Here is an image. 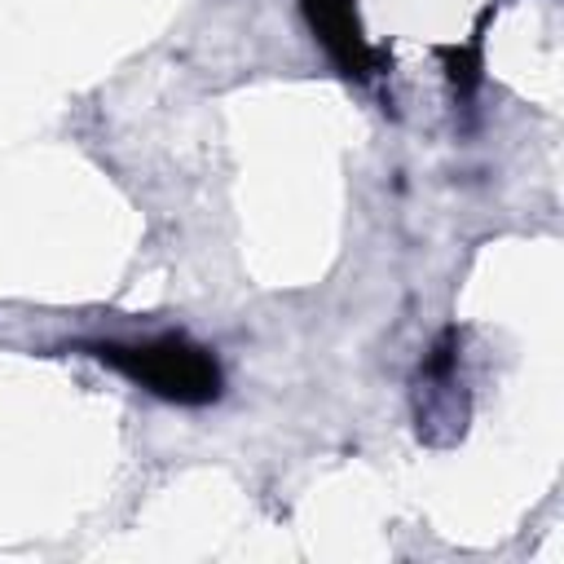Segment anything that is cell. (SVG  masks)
Listing matches in <instances>:
<instances>
[{
  "mask_svg": "<svg viewBox=\"0 0 564 564\" xmlns=\"http://www.w3.org/2000/svg\"><path fill=\"white\" fill-rule=\"evenodd\" d=\"M101 361L119 366L123 375H132L137 383H145L150 392L181 401V405H198L212 401L220 392V370L203 348H189L181 339H159V344H106L97 348Z\"/></svg>",
  "mask_w": 564,
  "mask_h": 564,
  "instance_id": "1",
  "label": "cell"
},
{
  "mask_svg": "<svg viewBox=\"0 0 564 564\" xmlns=\"http://www.w3.org/2000/svg\"><path fill=\"white\" fill-rule=\"evenodd\" d=\"M308 4V18H313V31L322 35V44L348 66L361 75V57H366V44H361V31H357V13H352V0H304Z\"/></svg>",
  "mask_w": 564,
  "mask_h": 564,
  "instance_id": "2",
  "label": "cell"
}]
</instances>
